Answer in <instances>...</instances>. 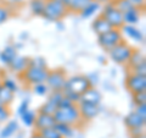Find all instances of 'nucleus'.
<instances>
[{
	"label": "nucleus",
	"instance_id": "obj_1",
	"mask_svg": "<svg viewBox=\"0 0 146 138\" xmlns=\"http://www.w3.org/2000/svg\"><path fill=\"white\" fill-rule=\"evenodd\" d=\"M54 119L56 122L67 123V125H71L76 128L84 123V121L80 117L78 105L77 104H73L65 109H57L54 114Z\"/></svg>",
	"mask_w": 146,
	"mask_h": 138
},
{
	"label": "nucleus",
	"instance_id": "obj_2",
	"mask_svg": "<svg viewBox=\"0 0 146 138\" xmlns=\"http://www.w3.org/2000/svg\"><path fill=\"white\" fill-rule=\"evenodd\" d=\"M49 70L48 67H43V66H36L34 64L29 62V66L26 68L23 73H21V78L27 86L33 87L35 84L39 83H45L48 77Z\"/></svg>",
	"mask_w": 146,
	"mask_h": 138
},
{
	"label": "nucleus",
	"instance_id": "obj_3",
	"mask_svg": "<svg viewBox=\"0 0 146 138\" xmlns=\"http://www.w3.org/2000/svg\"><path fill=\"white\" fill-rule=\"evenodd\" d=\"M68 13V10L63 5L62 0H46L43 17L48 21L58 22Z\"/></svg>",
	"mask_w": 146,
	"mask_h": 138
},
{
	"label": "nucleus",
	"instance_id": "obj_4",
	"mask_svg": "<svg viewBox=\"0 0 146 138\" xmlns=\"http://www.w3.org/2000/svg\"><path fill=\"white\" fill-rule=\"evenodd\" d=\"M133 50L134 49L127 42L122 40L119 44H117L116 47H113L111 50H108V56L116 64H119V65H128Z\"/></svg>",
	"mask_w": 146,
	"mask_h": 138
},
{
	"label": "nucleus",
	"instance_id": "obj_5",
	"mask_svg": "<svg viewBox=\"0 0 146 138\" xmlns=\"http://www.w3.org/2000/svg\"><path fill=\"white\" fill-rule=\"evenodd\" d=\"M101 16L106 20L110 25H111L112 28H117L121 29L124 22H123V16L122 12L116 7V5L112 1L107 3L106 5L102 7V13Z\"/></svg>",
	"mask_w": 146,
	"mask_h": 138
},
{
	"label": "nucleus",
	"instance_id": "obj_6",
	"mask_svg": "<svg viewBox=\"0 0 146 138\" xmlns=\"http://www.w3.org/2000/svg\"><path fill=\"white\" fill-rule=\"evenodd\" d=\"M90 87H91V84L88 80V76L76 75V76L67 77L63 90H70L76 94L82 95L86 89H89Z\"/></svg>",
	"mask_w": 146,
	"mask_h": 138
},
{
	"label": "nucleus",
	"instance_id": "obj_7",
	"mask_svg": "<svg viewBox=\"0 0 146 138\" xmlns=\"http://www.w3.org/2000/svg\"><path fill=\"white\" fill-rule=\"evenodd\" d=\"M66 80H67V75L62 68H56V70L52 71L49 70L45 84L48 86L49 90L51 92H62L63 88H65Z\"/></svg>",
	"mask_w": 146,
	"mask_h": 138
},
{
	"label": "nucleus",
	"instance_id": "obj_8",
	"mask_svg": "<svg viewBox=\"0 0 146 138\" xmlns=\"http://www.w3.org/2000/svg\"><path fill=\"white\" fill-rule=\"evenodd\" d=\"M123 40V34L121 29L117 28H112L110 29L108 32L104 34L98 36V42L100 44V47L105 50H111L113 47H116L117 44H119Z\"/></svg>",
	"mask_w": 146,
	"mask_h": 138
},
{
	"label": "nucleus",
	"instance_id": "obj_9",
	"mask_svg": "<svg viewBox=\"0 0 146 138\" xmlns=\"http://www.w3.org/2000/svg\"><path fill=\"white\" fill-rule=\"evenodd\" d=\"M125 87L131 94L146 92V76L130 72L125 78Z\"/></svg>",
	"mask_w": 146,
	"mask_h": 138
},
{
	"label": "nucleus",
	"instance_id": "obj_10",
	"mask_svg": "<svg viewBox=\"0 0 146 138\" xmlns=\"http://www.w3.org/2000/svg\"><path fill=\"white\" fill-rule=\"evenodd\" d=\"M62 96H63L62 92H51V94L49 95L48 100L42 105V107H40V109L38 110V113L54 115L55 111L58 109V103H60Z\"/></svg>",
	"mask_w": 146,
	"mask_h": 138
},
{
	"label": "nucleus",
	"instance_id": "obj_11",
	"mask_svg": "<svg viewBox=\"0 0 146 138\" xmlns=\"http://www.w3.org/2000/svg\"><path fill=\"white\" fill-rule=\"evenodd\" d=\"M124 125L128 131L144 130L146 125V117H141L135 111H131L124 117Z\"/></svg>",
	"mask_w": 146,
	"mask_h": 138
},
{
	"label": "nucleus",
	"instance_id": "obj_12",
	"mask_svg": "<svg viewBox=\"0 0 146 138\" xmlns=\"http://www.w3.org/2000/svg\"><path fill=\"white\" fill-rule=\"evenodd\" d=\"M78 110L80 114V117L84 122H89L93 119H95L100 113L99 105H93L88 103H78Z\"/></svg>",
	"mask_w": 146,
	"mask_h": 138
},
{
	"label": "nucleus",
	"instance_id": "obj_13",
	"mask_svg": "<svg viewBox=\"0 0 146 138\" xmlns=\"http://www.w3.org/2000/svg\"><path fill=\"white\" fill-rule=\"evenodd\" d=\"M56 121L54 119V115H49V114H43V113H36V117L34 121V128L35 132H40L44 128H49V127H54Z\"/></svg>",
	"mask_w": 146,
	"mask_h": 138
},
{
	"label": "nucleus",
	"instance_id": "obj_14",
	"mask_svg": "<svg viewBox=\"0 0 146 138\" xmlns=\"http://www.w3.org/2000/svg\"><path fill=\"white\" fill-rule=\"evenodd\" d=\"M102 100V93L95 87H90L89 89H86L83 94L80 95L79 103H88L93 105H100Z\"/></svg>",
	"mask_w": 146,
	"mask_h": 138
},
{
	"label": "nucleus",
	"instance_id": "obj_15",
	"mask_svg": "<svg viewBox=\"0 0 146 138\" xmlns=\"http://www.w3.org/2000/svg\"><path fill=\"white\" fill-rule=\"evenodd\" d=\"M122 16H123V22H124V25L135 26L140 21L141 9L131 6L130 9H128V10H125L124 12H122Z\"/></svg>",
	"mask_w": 146,
	"mask_h": 138
},
{
	"label": "nucleus",
	"instance_id": "obj_16",
	"mask_svg": "<svg viewBox=\"0 0 146 138\" xmlns=\"http://www.w3.org/2000/svg\"><path fill=\"white\" fill-rule=\"evenodd\" d=\"M121 32H122V34L127 36L129 39L135 40V42H138V43H144V40H145L144 33L139 28H136L135 26L123 25V27L121 28Z\"/></svg>",
	"mask_w": 146,
	"mask_h": 138
},
{
	"label": "nucleus",
	"instance_id": "obj_17",
	"mask_svg": "<svg viewBox=\"0 0 146 138\" xmlns=\"http://www.w3.org/2000/svg\"><path fill=\"white\" fill-rule=\"evenodd\" d=\"M29 62H31V59L26 58V56H21V55H17V56L12 60V62L9 65V67L11 68L12 72L21 75V73H23L26 68L29 66Z\"/></svg>",
	"mask_w": 146,
	"mask_h": 138
},
{
	"label": "nucleus",
	"instance_id": "obj_18",
	"mask_svg": "<svg viewBox=\"0 0 146 138\" xmlns=\"http://www.w3.org/2000/svg\"><path fill=\"white\" fill-rule=\"evenodd\" d=\"M17 55L18 54H17L15 45H6V47L1 50V53H0V61H1V64H4V65L9 66Z\"/></svg>",
	"mask_w": 146,
	"mask_h": 138
},
{
	"label": "nucleus",
	"instance_id": "obj_19",
	"mask_svg": "<svg viewBox=\"0 0 146 138\" xmlns=\"http://www.w3.org/2000/svg\"><path fill=\"white\" fill-rule=\"evenodd\" d=\"M91 28H93V31L98 36H100V34L106 33V32H108L110 29H112V27L101 15H100L93 21V23H91Z\"/></svg>",
	"mask_w": 146,
	"mask_h": 138
},
{
	"label": "nucleus",
	"instance_id": "obj_20",
	"mask_svg": "<svg viewBox=\"0 0 146 138\" xmlns=\"http://www.w3.org/2000/svg\"><path fill=\"white\" fill-rule=\"evenodd\" d=\"M91 0H62L63 5L66 6V9L71 12H80V10L84 6H86Z\"/></svg>",
	"mask_w": 146,
	"mask_h": 138
},
{
	"label": "nucleus",
	"instance_id": "obj_21",
	"mask_svg": "<svg viewBox=\"0 0 146 138\" xmlns=\"http://www.w3.org/2000/svg\"><path fill=\"white\" fill-rule=\"evenodd\" d=\"M54 127L56 128V131L62 136V138H73L76 135V127L67 125V123L56 122Z\"/></svg>",
	"mask_w": 146,
	"mask_h": 138
},
{
	"label": "nucleus",
	"instance_id": "obj_22",
	"mask_svg": "<svg viewBox=\"0 0 146 138\" xmlns=\"http://www.w3.org/2000/svg\"><path fill=\"white\" fill-rule=\"evenodd\" d=\"M100 7H101V4H99L96 1H94V0H91L88 5L82 9L79 15H80L82 18H89L93 15H95V13L100 10Z\"/></svg>",
	"mask_w": 146,
	"mask_h": 138
},
{
	"label": "nucleus",
	"instance_id": "obj_23",
	"mask_svg": "<svg viewBox=\"0 0 146 138\" xmlns=\"http://www.w3.org/2000/svg\"><path fill=\"white\" fill-rule=\"evenodd\" d=\"M18 131V122L16 120L9 121L0 131V138H10Z\"/></svg>",
	"mask_w": 146,
	"mask_h": 138
},
{
	"label": "nucleus",
	"instance_id": "obj_24",
	"mask_svg": "<svg viewBox=\"0 0 146 138\" xmlns=\"http://www.w3.org/2000/svg\"><path fill=\"white\" fill-rule=\"evenodd\" d=\"M45 3L46 0H31L29 1V10L34 16H43Z\"/></svg>",
	"mask_w": 146,
	"mask_h": 138
},
{
	"label": "nucleus",
	"instance_id": "obj_25",
	"mask_svg": "<svg viewBox=\"0 0 146 138\" xmlns=\"http://www.w3.org/2000/svg\"><path fill=\"white\" fill-rule=\"evenodd\" d=\"M145 61V56H144V54L139 52V50H133V53H131V56L129 59V62H128V66H129V68L131 70L133 67L135 66H138L140 65L141 62H144Z\"/></svg>",
	"mask_w": 146,
	"mask_h": 138
},
{
	"label": "nucleus",
	"instance_id": "obj_26",
	"mask_svg": "<svg viewBox=\"0 0 146 138\" xmlns=\"http://www.w3.org/2000/svg\"><path fill=\"white\" fill-rule=\"evenodd\" d=\"M13 96H15V94L11 93L10 90H7L6 88H4V87H1V89H0V103L3 105L9 107L13 102Z\"/></svg>",
	"mask_w": 146,
	"mask_h": 138
},
{
	"label": "nucleus",
	"instance_id": "obj_27",
	"mask_svg": "<svg viewBox=\"0 0 146 138\" xmlns=\"http://www.w3.org/2000/svg\"><path fill=\"white\" fill-rule=\"evenodd\" d=\"M35 117H36V113L32 111V110H27L26 113H23L21 115V120L23 122V125L27 127H31V126L34 125Z\"/></svg>",
	"mask_w": 146,
	"mask_h": 138
},
{
	"label": "nucleus",
	"instance_id": "obj_28",
	"mask_svg": "<svg viewBox=\"0 0 146 138\" xmlns=\"http://www.w3.org/2000/svg\"><path fill=\"white\" fill-rule=\"evenodd\" d=\"M1 83H3L4 88H6L7 90H10L11 93H13V94L18 92V84H17V82L13 80V78L4 77V78H1Z\"/></svg>",
	"mask_w": 146,
	"mask_h": 138
},
{
	"label": "nucleus",
	"instance_id": "obj_29",
	"mask_svg": "<svg viewBox=\"0 0 146 138\" xmlns=\"http://www.w3.org/2000/svg\"><path fill=\"white\" fill-rule=\"evenodd\" d=\"M42 135L43 138H62V136L56 131L55 127H49V128H44L39 132Z\"/></svg>",
	"mask_w": 146,
	"mask_h": 138
},
{
	"label": "nucleus",
	"instance_id": "obj_30",
	"mask_svg": "<svg viewBox=\"0 0 146 138\" xmlns=\"http://www.w3.org/2000/svg\"><path fill=\"white\" fill-rule=\"evenodd\" d=\"M11 16V10L10 7H7L6 5H0V26L10 18Z\"/></svg>",
	"mask_w": 146,
	"mask_h": 138
},
{
	"label": "nucleus",
	"instance_id": "obj_31",
	"mask_svg": "<svg viewBox=\"0 0 146 138\" xmlns=\"http://www.w3.org/2000/svg\"><path fill=\"white\" fill-rule=\"evenodd\" d=\"M32 88H33V92L36 95H40V96H44V95H46L49 93V88H48V86L45 83L35 84V86L32 87Z\"/></svg>",
	"mask_w": 146,
	"mask_h": 138
},
{
	"label": "nucleus",
	"instance_id": "obj_32",
	"mask_svg": "<svg viewBox=\"0 0 146 138\" xmlns=\"http://www.w3.org/2000/svg\"><path fill=\"white\" fill-rule=\"evenodd\" d=\"M10 116H11V113L9 110V107H5V105L0 103V123L7 121Z\"/></svg>",
	"mask_w": 146,
	"mask_h": 138
},
{
	"label": "nucleus",
	"instance_id": "obj_33",
	"mask_svg": "<svg viewBox=\"0 0 146 138\" xmlns=\"http://www.w3.org/2000/svg\"><path fill=\"white\" fill-rule=\"evenodd\" d=\"M113 4H115L116 7L121 12H124L125 10H128V9H130L131 6H133L129 0H117V1H113Z\"/></svg>",
	"mask_w": 146,
	"mask_h": 138
},
{
	"label": "nucleus",
	"instance_id": "obj_34",
	"mask_svg": "<svg viewBox=\"0 0 146 138\" xmlns=\"http://www.w3.org/2000/svg\"><path fill=\"white\" fill-rule=\"evenodd\" d=\"M133 102L135 105L146 104V92H141V93L133 94Z\"/></svg>",
	"mask_w": 146,
	"mask_h": 138
},
{
	"label": "nucleus",
	"instance_id": "obj_35",
	"mask_svg": "<svg viewBox=\"0 0 146 138\" xmlns=\"http://www.w3.org/2000/svg\"><path fill=\"white\" fill-rule=\"evenodd\" d=\"M62 93H63V95H65L67 99H70L73 104H78L79 103V99H80L79 94H76V93L70 92V90H62Z\"/></svg>",
	"mask_w": 146,
	"mask_h": 138
},
{
	"label": "nucleus",
	"instance_id": "obj_36",
	"mask_svg": "<svg viewBox=\"0 0 146 138\" xmlns=\"http://www.w3.org/2000/svg\"><path fill=\"white\" fill-rule=\"evenodd\" d=\"M130 72L133 73H136V75H141V76H146V61L141 62L140 65L133 67L130 70Z\"/></svg>",
	"mask_w": 146,
	"mask_h": 138
},
{
	"label": "nucleus",
	"instance_id": "obj_37",
	"mask_svg": "<svg viewBox=\"0 0 146 138\" xmlns=\"http://www.w3.org/2000/svg\"><path fill=\"white\" fill-rule=\"evenodd\" d=\"M27 110H29V100H27V99H26V100H23V102L21 103L20 107H18V109H17V114L21 116V115L23 114V113H26Z\"/></svg>",
	"mask_w": 146,
	"mask_h": 138
},
{
	"label": "nucleus",
	"instance_id": "obj_38",
	"mask_svg": "<svg viewBox=\"0 0 146 138\" xmlns=\"http://www.w3.org/2000/svg\"><path fill=\"white\" fill-rule=\"evenodd\" d=\"M71 105H73V103L71 102L70 99H67L65 95L61 98L60 100V103H58V109H65V108H68V107H71Z\"/></svg>",
	"mask_w": 146,
	"mask_h": 138
},
{
	"label": "nucleus",
	"instance_id": "obj_39",
	"mask_svg": "<svg viewBox=\"0 0 146 138\" xmlns=\"http://www.w3.org/2000/svg\"><path fill=\"white\" fill-rule=\"evenodd\" d=\"M135 113L140 115L141 117H146V104H141V105H136Z\"/></svg>",
	"mask_w": 146,
	"mask_h": 138
},
{
	"label": "nucleus",
	"instance_id": "obj_40",
	"mask_svg": "<svg viewBox=\"0 0 146 138\" xmlns=\"http://www.w3.org/2000/svg\"><path fill=\"white\" fill-rule=\"evenodd\" d=\"M131 3V5L135 6V7H139V9H143L145 6V0H129Z\"/></svg>",
	"mask_w": 146,
	"mask_h": 138
},
{
	"label": "nucleus",
	"instance_id": "obj_41",
	"mask_svg": "<svg viewBox=\"0 0 146 138\" xmlns=\"http://www.w3.org/2000/svg\"><path fill=\"white\" fill-rule=\"evenodd\" d=\"M31 138H43V137H42V135H40L39 132H35V133H33V135L31 136Z\"/></svg>",
	"mask_w": 146,
	"mask_h": 138
},
{
	"label": "nucleus",
	"instance_id": "obj_42",
	"mask_svg": "<svg viewBox=\"0 0 146 138\" xmlns=\"http://www.w3.org/2000/svg\"><path fill=\"white\" fill-rule=\"evenodd\" d=\"M94 1H96L99 4H107V3L111 1V0H94Z\"/></svg>",
	"mask_w": 146,
	"mask_h": 138
},
{
	"label": "nucleus",
	"instance_id": "obj_43",
	"mask_svg": "<svg viewBox=\"0 0 146 138\" xmlns=\"http://www.w3.org/2000/svg\"><path fill=\"white\" fill-rule=\"evenodd\" d=\"M131 138H146V136H145V133H141L139 136H133Z\"/></svg>",
	"mask_w": 146,
	"mask_h": 138
},
{
	"label": "nucleus",
	"instance_id": "obj_44",
	"mask_svg": "<svg viewBox=\"0 0 146 138\" xmlns=\"http://www.w3.org/2000/svg\"><path fill=\"white\" fill-rule=\"evenodd\" d=\"M10 3H12V4H20V3H22L23 0H9Z\"/></svg>",
	"mask_w": 146,
	"mask_h": 138
},
{
	"label": "nucleus",
	"instance_id": "obj_45",
	"mask_svg": "<svg viewBox=\"0 0 146 138\" xmlns=\"http://www.w3.org/2000/svg\"><path fill=\"white\" fill-rule=\"evenodd\" d=\"M1 87H3V83H1V78H0V89H1Z\"/></svg>",
	"mask_w": 146,
	"mask_h": 138
},
{
	"label": "nucleus",
	"instance_id": "obj_46",
	"mask_svg": "<svg viewBox=\"0 0 146 138\" xmlns=\"http://www.w3.org/2000/svg\"><path fill=\"white\" fill-rule=\"evenodd\" d=\"M113 1H117V0H113Z\"/></svg>",
	"mask_w": 146,
	"mask_h": 138
},
{
	"label": "nucleus",
	"instance_id": "obj_47",
	"mask_svg": "<svg viewBox=\"0 0 146 138\" xmlns=\"http://www.w3.org/2000/svg\"><path fill=\"white\" fill-rule=\"evenodd\" d=\"M0 75H1V73H0Z\"/></svg>",
	"mask_w": 146,
	"mask_h": 138
},
{
	"label": "nucleus",
	"instance_id": "obj_48",
	"mask_svg": "<svg viewBox=\"0 0 146 138\" xmlns=\"http://www.w3.org/2000/svg\"><path fill=\"white\" fill-rule=\"evenodd\" d=\"M0 1H1V0H0Z\"/></svg>",
	"mask_w": 146,
	"mask_h": 138
}]
</instances>
